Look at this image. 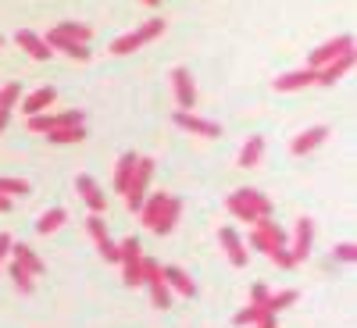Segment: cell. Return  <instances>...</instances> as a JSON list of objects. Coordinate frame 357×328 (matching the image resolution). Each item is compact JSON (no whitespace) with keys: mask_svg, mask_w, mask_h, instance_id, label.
<instances>
[{"mask_svg":"<svg viewBox=\"0 0 357 328\" xmlns=\"http://www.w3.org/2000/svg\"><path fill=\"white\" fill-rule=\"evenodd\" d=\"M118 250H122V257H118L122 260V282L126 286H143V247H139V240L132 235V240H126Z\"/></svg>","mask_w":357,"mask_h":328,"instance_id":"7","label":"cell"},{"mask_svg":"<svg viewBox=\"0 0 357 328\" xmlns=\"http://www.w3.org/2000/svg\"><path fill=\"white\" fill-rule=\"evenodd\" d=\"M82 122H86L82 111H65V114L43 111V114L29 118V129H33V132H54V129H68V125H82Z\"/></svg>","mask_w":357,"mask_h":328,"instance_id":"9","label":"cell"},{"mask_svg":"<svg viewBox=\"0 0 357 328\" xmlns=\"http://www.w3.org/2000/svg\"><path fill=\"white\" fill-rule=\"evenodd\" d=\"M8 122H11V111H4V107H0V132L8 129Z\"/></svg>","mask_w":357,"mask_h":328,"instance_id":"39","label":"cell"},{"mask_svg":"<svg viewBox=\"0 0 357 328\" xmlns=\"http://www.w3.org/2000/svg\"><path fill=\"white\" fill-rule=\"evenodd\" d=\"M161 33H165V18H151V22H143L139 29H132V33H126V36H118V40L111 43V54H118V57H126V54L139 50L143 43H151V40H158Z\"/></svg>","mask_w":357,"mask_h":328,"instance_id":"5","label":"cell"},{"mask_svg":"<svg viewBox=\"0 0 357 328\" xmlns=\"http://www.w3.org/2000/svg\"><path fill=\"white\" fill-rule=\"evenodd\" d=\"M250 247L261 250L272 264L279 267H293V257H289V243H286V232L279 228V221L272 218H257L250 225Z\"/></svg>","mask_w":357,"mask_h":328,"instance_id":"1","label":"cell"},{"mask_svg":"<svg viewBox=\"0 0 357 328\" xmlns=\"http://www.w3.org/2000/svg\"><path fill=\"white\" fill-rule=\"evenodd\" d=\"M311 243H314V221H311V218H296V228H293V243H289L293 267L307 260V253H311Z\"/></svg>","mask_w":357,"mask_h":328,"instance_id":"11","label":"cell"},{"mask_svg":"<svg viewBox=\"0 0 357 328\" xmlns=\"http://www.w3.org/2000/svg\"><path fill=\"white\" fill-rule=\"evenodd\" d=\"M225 207H229L232 218L250 221V225H254L257 218H272V200H268L261 189H236V193H229Z\"/></svg>","mask_w":357,"mask_h":328,"instance_id":"3","label":"cell"},{"mask_svg":"<svg viewBox=\"0 0 357 328\" xmlns=\"http://www.w3.org/2000/svg\"><path fill=\"white\" fill-rule=\"evenodd\" d=\"M8 211H11V200H8L4 193H0V214H8Z\"/></svg>","mask_w":357,"mask_h":328,"instance_id":"40","label":"cell"},{"mask_svg":"<svg viewBox=\"0 0 357 328\" xmlns=\"http://www.w3.org/2000/svg\"><path fill=\"white\" fill-rule=\"evenodd\" d=\"M97 247H100V257H104V260H111V264H114L118 257H122V250H118L111 240H104V243H97Z\"/></svg>","mask_w":357,"mask_h":328,"instance_id":"36","label":"cell"},{"mask_svg":"<svg viewBox=\"0 0 357 328\" xmlns=\"http://www.w3.org/2000/svg\"><path fill=\"white\" fill-rule=\"evenodd\" d=\"M8 275L15 279V286H18L22 292H33V289H36V275H29L18 260H11V264H8Z\"/></svg>","mask_w":357,"mask_h":328,"instance_id":"29","label":"cell"},{"mask_svg":"<svg viewBox=\"0 0 357 328\" xmlns=\"http://www.w3.org/2000/svg\"><path fill=\"white\" fill-rule=\"evenodd\" d=\"M47 40V47L57 54V50H61L65 57H72V61H89V57H93V50H89L86 43H75V40H65L61 33H57V29H50V33L43 36Z\"/></svg>","mask_w":357,"mask_h":328,"instance_id":"15","label":"cell"},{"mask_svg":"<svg viewBox=\"0 0 357 328\" xmlns=\"http://www.w3.org/2000/svg\"><path fill=\"white\" fill-rule=\"evenodd\" d=\"M132 171H136V154L129 150V154L118 157V168H114V193H126V186H129Z\"/></svg>","mask_w":357,"mask_h":328,"instance_id":"24","label":"cell"},{"mask_svg":"<svg viewBox=\"0 0 357 328\" xmlns=\"http://www.w3.org/2000/svg\"><path fill=\"white\" fill-rule=\"evenodd\" d=\"M261 154H264V136H250L240 154H236V168H257L261 164Z\"/></svg>","mask_w":357,"mask_h":328,"instance_id":"23","label":"cell"},{"mask_svg":"<svg viewBox=\"0 0 357 328\" xmlns=\"http://www.w3.org/2000/svg\"><path fill=\"white\" fill-rule=\"evenodd\" d=\"M15 43H18L29 57H33V61H50V57H54V50L47 47V40H43L40 33H33V29H18Z\"/></svg>","mask_w":357,"mask_h":328,"instance_id":"17","label":"cell"},{"mask_svg":"<svg viewBox=\"0 0 357 328\" xmlns=\"http://www.w3.org/2000/svg\"><path fill=\"white\" fill-rule=\"evenodd\" d=\"M307 86H314V68H296L272 82L275 93H296V89H307Z\"/></svg>","mask_w":357,"mask_h":328,"instance_id":"19","label":"cell"},{"mask_svg":"<svg viewBox=\"0 0 357 328\" xmlns=\"http://www.w3.org/2000/svg\"><path fill=\"white\" fill-rule=\"evenodd\" d=\"M254 328H279V314H272L268 307H261V314H257Z\"/></svg>","mask_w":357,"mask_h":328,"instance_id":"35","label":"cell"},{"mask_svg":"<svg viewBox=\"0 0 357 328\" xmlns=\"http://www.w3.org/2000/svg\"><path fill=\"white\" fill-rule=\"evenodd\" d=\"M11 243H15L11 235H8V232H0V264H4V257L11 253Z\"/></svg>","mask_w":357,"mask_h":328,"instance_id":"38","label":"cell"},{"mask_svg":"<svg viewBox=\"0 0 357 328\" xmlns=\"http://www.w3.org/2000/svg\"><path fill=\"white\" fill-rule=\"evenodd\" d=\"M333 257L343 260V264H354V260H357V247H354V243H340V247L333 250Z\"/></svg>","mask_w":357,"mask_h":328,"instance_id":"34","label":"cell"},{"mask_svg":"<svg viewBox=\"0 0 357 328\" xmlns=\"http://www.w3.org/2000/svg\"><path fill=\"white\" fill-rule=\"evenodd\" d=\"M0 47H4V36H0Z\"/></svg>","mask_w":357,"mask_h":328,"instance_id":"42","label":"cell"},{"mask_svg":"<svg viewBox=\"0 0 357 328\" xmlns=\"http://www.w3.org/2000/svg\"><path fill=\"white\" fill-rule=\"evenodd\" d=\"M11 257L25 267L29 275H43V272H47V264L40 260V253H36L33 247H25V243H11Z\"/></svg>","mask_w":357,"mask_h":328,"instance_id":"22","label":"cell"},{"mask_svg":"<svg viewBox=\"0 0 357 328\" xmlns=\"http://www.w3.org/2000/svg\"><path fill=\"white\" fill-rule=\"evenodd\" d=\"M172 89H175L178 111H193L197 107V86H193V75L186 68H172Z\"/></svg>","mask_w":357,"mask_h":328,"instance_id":"13","label":"cell"},{"mask_svg":"<svg viewBox=\"0 0 357 328\" xmlns=\"http://www.w3.org/2000/svg\"><path fill=\"white\" fill-rule=\"evenodd\" d=\"M329 139V125H311V129H304L301 136H296L293 143H289V150L296 154V157H304V154H311V150H318V146Z\"/></svg>","mask_w":357,"mask_h":328,"instance_id":"18","label":"cell"},{"mask_svg":"<svg viewBox=\"0 0 357 328\" xmlns=\"http://www.w3.org/2000/svg\"><path fill=\"white\" fill-rule=\"evenodd\" d=\"M268 296H272V292H268V286L257 282V286L250 289V304H268Z\"/></svg>","mask_w":357,"mask_h":328,"instance_id":"37","label":"cell"},{"mask_svg":"<svg viewBox=\"0 0 357 328\" xmlns=\"http://www.w3.org/2000/svg\"><path fill=\"white\" fill-rule=\"evenodd\" d=\"M143 286L151 289V300L158 311H168L172 307V289L165 286V275H161V264L154 257H143Z\"/></svg>","mask_w":357,"mask_h":328,"instance_id":"6","label":"cell"},{"mask_svg":"<svg viewBox=\"0 0 357 328\" xmlns=\"http://www.w3.org/2000/svg\"><path fill=\"white\" fill-rule=\"evenodd\" d=\"M218 243H222V250H225V257H229L232 267H247V260H250L247 243L240 240V232H236L232 225H225V228L218 232Z\"/></svg>","mask_w":357,"mask_h":328,"instance_id":"12","label":"cell"},{"mask_svg":"<svg viewBox=\"0 0 357 328\" xmlns=\"http://www.w3.org/2000/svg\"><path fill=\"white\" fill-rule=\"evenodd\" d=\"M75 189H79V196H82V203L89 207L93 214H104L107 211V196H104V189L97 186V178H89V175H79L75 178Z\"/></svg>","mask_w":357,"mask_h":328,"instance_id":"14","label":"cell"},{"mask_svg":"<svg viewBox=\"0 0 357 328\" xmlns=\"http://www.w3.org/2000/svg\"><path fill=\"white\" fill-rule=\"evenodd\" d=\"M350 50H354V36H350V33H343V36H336V40H325L321 47H314V50L307 54V68H321V65L336 61V57H343V54H350Z\"/></svg>","mask_w":357,"mask_h":328,"instance_id":"8","label":"cell"},{"mask_svg":"<svg viewBox=\"0 0 357 328\" xmlns=\"http://www.w3.org/2000/svg\"><path fill=\"white\" fill-rule=\"evenodd\" d=\"M143 218V225L151 228L154 235H168L178 221V214H183V200L172 196V193H154V196H146L143 207L136 211Z\"/></svg>","mask_w":357,"mask_h":328,"instance_id":"2","label":"cell"},{"mask_svg":"<svg viewBox=\"0 0 357 328\" xmlns=\"http://www.w3.org/2000/svg\"><path fill=\"white\" fill-rule=\"evenodd\" d=\"M350 68H354V50H350V54H343V57H336V61H329V65L314 68V86H336Z\"/></svg>","mask_w":357,"mask_h":328,"instance_id":"16","label":"cell"},{"mask_svg":"<svg viewBox=\"0 0 357 328\" xmlns=\"http://www.w3.org/2000/svg\"><path fill=\"white\" fill-rule=\"evenodd\" d=\"M54 100H57V89L54 86H40L36 93H29L25 97V104H22V111L33 118V114H43V111H50L54 107Z\"/></svg>","mask_w":357,"mask_h":328,"instance_id":"21","label":"cell"},{"mask_svg":"<svg viewBox=\"0 0 357 328\" xmlns=\"http://www.w3.org/2000/svg\"><path fill=\"white\" fill-rule=\"evenodd\" d=\"M296 300H301V292H296V289H282V292H272V296H268V311H272V314H279V311H286V307H293Z\"/></svg>","mask_w":357,"mask_h":328,"instance_id":"28","label":"cell"},{"mask_svg":"<svg viewBox=\"0 0 357 328\" xmlns=\"http://www.w3.org/2000/svg\"><path fill=\"white\" fill-rule=\"evenodd\" d=\"M18 97H22V82H8L4 89H0V107L11 111V107L18 104Z\"/></svg>","mask_w":357,"mask_h":328,"instance_id":"32","label":"cell"},{"mask_svg":"<svg viewBox=\"0 0 357 328\" xmlns=\"http://www.w3.org/2000/svg\"><path fill=\"white\" fill-rule=\"evenodd\" d=\"M261 307H264V304H250V307H243L240 314H236L232 321H236V325H240V328H254V321H257V314H261Z\"/></svg>","mask_w":357,"mask_h":328,"instance_id":"33","label":"cell"},{"mask_svg":"<svg viewBox=\"0 0 357 328\" xmlns=\"http://www.w3.org/2000/svg\"><path fill=\"white\" fill-rule=\"evenodd\" d=\"M54 29H57L65 40H75V43H89V40H93V29L82 25V22H57Z\"/></svg>","mask_w":357,"mask_h":328,"instance_id":"25","label":"cell"},{"mask_svg":"<svg viewBox=\"0 0 357 328\" xmlns=\"http://www.w3.org/2000/svg\"><path fill=\"white\" fill-rule=\"evenodd\" d=\"M151 178H154V157H136V171L129 178V186H126V207L136 214L143 200H146V186H151Z\"/></svg>","mask_w":357,"mask_h":328,"instance_id":"4","label":"cell"},{"mask_svg":"<svg viewBox=\"0 0 357 328\" xmlns=\"http://www.w3.org/2000/svg\"><path fill=\"white\" fill-rule=\"evenodd\" d=\"M29 189H33V186H29L25 178H4V175H0V193H4L8 200H15V196H29Z\"/></svg>","mask_w":357,"mask_h":328,"instance_id":"30","label":"cell"},{"mask_svg":"<svg viewBox=\"0 0 357 328\" xmlns=\"http://www.w3.org/2000/svg\"><path fill=\"white\" fill-rule=\"evenodd\" d=\"M161 275H165V286H168V289H175L178 296H186V300H193V296H197V286H193V279L183 272V267L165 264V267H161Z\"/></svg>","mask_w":357,"mask_h":328,"instance_id":"20","label":"cell"},{"mask_svg":"<svg viewBox=\"0 0 357 328\" xmlns=\"http://www.w3.org/2000/svg\"><path fill=\"white\" fill-rule=\"evenodd\" d=\"M86 228H89V235H93L97 243L111 240V235H107V221H104V214H89V218H86Z\"/></svg>","mask_w":357,"mask_h":328,"instance_id":"31","label":"cell"},{"mask_svg":"<svg viewBox=\"0 0 357 328\" xmlns=\"http://www.w3.org/2000/svg\"><path fill=\"white\" fill-rule=\"evenodd\" d=\"M65 221H68V211H65V207H54V211H47V214L36 221V232H40V235H50V232L61 228Z\"/></svg>","mask_w":357,"mask_h":328,"instance_id":"26","label":"cell"},{"mask_svg":"<svg viewBox=\"0 0 357 328\" xmlns=\"http://www.w3.org/2000/svg\"><path fill=\"white\" fill-rule=\"evenodd\" d=\"M175 125L183 132H193V136H204V139H218L222 136V125L218 122H207L197 111H175Z\"/></svg>","mask_w":357,"mask_h":328,"instance_id":"10","label":"cell"},{"mask_svg":"<svg viewBox=\"0 0 357 328\" xmlns=\"http://www.w3.org/2000/svg\"><path fill=\"white\" fill-rule=\"evenodd\" d=\"M47 139H50V143H57V146H65V143H82V139H86V125L54 129V132H47Z\"/></svg>","mask_w":357,"mask_h":328,"instance_id":"27","label":"cell"},{"mask_svg":"<svg viewBox=\"0 0 357 328\" xmlns=\"http://www.w3.org/2000/svg\"><path fill=\"white\" fill-rule=\"evenodd\" d=\"M143 4H146V8H158V4H161V0H143Z\"/></svg>","mask_w":357,"mask_h":328,"instance_id":"41","label":"cell"}]
</instances>
